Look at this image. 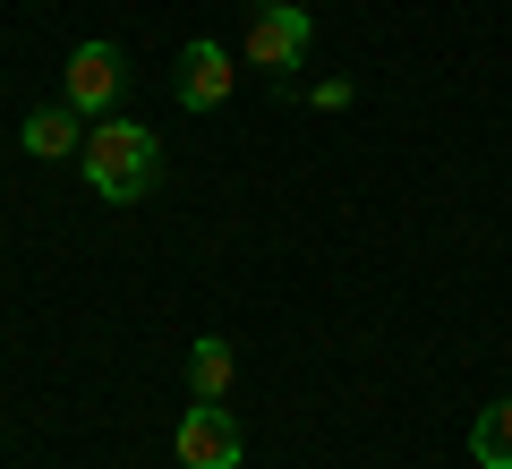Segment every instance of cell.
<instances>
[{
	"mask_svg": "<svg viewBox=\"0 0 512 469\" xmlns=\"http://www.w3.org/2000/svg\"><path fill=\"white\" fill-rule=\"evenodd\" d=\"M77 154H86V188L103 205H137L154 180H163V145H154V128H137V120H94Z\"/></svg>",
	"mask_w": 512,
	"mask_h": 469,
	"instance_id": "cell-1",
	"label": "cell"
},
{
	"mask_svg": "<svg viewBox=\"0 0 512 469\" xmlns=\"http://www.w3.org/2000/svg\"><path fill=\"white\" fill-rule=\"evenodd\" d=\"M171 452H180V469H239V418L222 410V401H197V410L180 418V435H171Z\"/></svg>",
	"mask_w": 512,
	"mask_h": 469,
	"instance_id": "cell-2",
	"label": "cell"
},
{
	"mask_svg": "<svg viewBox=\"0 0 512 469\" xmlns=\"http://www.w3.org/2000/svg\"><path fill=\"white\" fill-rule=\"evenodd\" d=\"M248 69H274V77H291L299 60H308V9H256L248 18Z\"/></svg>",
	"mask_w": 512,
	"mask_h": 469,
	"instance_id": "cell-3",
	"label": "cell"
},
{
	"mask_svg": "<svg viewBox=\"0 0 512 469\" xmlns=\"http://www.w3.org/2000/svg\"><path fill=\"white\" fill-rule=\"evenodd\" d=\"M111 103H120V52H111V43H77L69 52V111L103 120Z\"/></svg>",
	"mask_w": 512,
	"mask_h": 469,
	"instance_id": "cell-4",
	"label": "cell"
},
{
	"mask_svg": "<svg viewBox=\"0 0 512 469\" xmlns=\"http://www.w3.org/2000/svg\"><path fill=\"white\" fill-rule=\"evenodd\" d=\"M171 94H180L188 111H222L231 103V60H222V43H188L180 69H171Z\"/></svg>",
	"mask_w": 512,
	"mask_h": 469,
	"instance_id": "cell-5",
	"label": "cell"
},
{
	"mask_svg": "<svg viewBox=\"0 0 512 469\" xmlns=\"http://www.w3.org/2000/svg\"><path fill=\"white\" fill-rule=\"evenodd\" d=\"M18 137H26V154H35V163H60V154H77V145H86V111L52 103V111H35Z\"/></svg>",
	"mask_w": 512,
	"mask_h": 469,
	"instance_id": "cell-6",
	"label": "cell"
},
{
	"mask_svg": "<svg viewBox=\"0 0 512 469\" xmlns=\"http://www.w3.org/2000/svg\"><path fill=\"white\" fill-rule=\"evenodd\" d=\"M231 376H239V350L222 342V333H205V342L188 350V393H197V401H222V393H231Z\"/></svg>",
	"mask_w": 512,
	"mask_h": 469,
	"instance_id": "cell-7",
	"label": "cell"
},
{
	"mask_svg": "<svg viewBox=\"0 0 512 469\" xmlns=\"http://www.w3.org/2000/svg\"><path fill=\"white\" fill-rule=\"evenodd\" d=\"M470 461H478V469H512V393L495 401V410H478V427H470Z\"/></svg>",
	"mask_w": 512,
	"mask_h": 469,
	"instance_id": "cell-8",
	"label": "cell"
},
{
	"mask_svg": "<svg viewBox=\"0 0 512 469\" xmlns=\"http://www.w3.org/2000/svg\"><path fill=\"white\" fill-rule=\"evenodd\" d=\"M256 9H299V0H256Z\"/></svg>",
	"mask_w": 512,
	"mask_h": 469,
	"instance_id": "cell-9",
	"label": "cell"
}]
</instances>
